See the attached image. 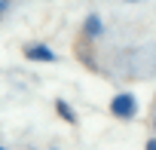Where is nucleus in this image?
<instances>
[{
	"label": "nucleus",
	"mask_w": 156,
	"mask_h": 150,
	"mask_svg": "<svg viewBox=\"0 0 156 150\" xmlns=\"http://www.w3.org/2000/svg\"><path fill=\"white\" fill-rule=\"evenodd\" d=\"M110 113L119 116V120H132V116L138 113V101H135V95H132V92H119V95H113V101H110Z\"/></svg>",
	"instance_id": "obj_1"
},
{
	"label": "nucleus",
	"mask_w": 156,
	"mask_h": 150,
	"mask_svg": "<svg viewBox=\"0 0 156 150\" xmlns=\"http://www.w3.org/2000/svg\"><path fill=\"white\" fill-rule=\"evenodd\" d=\"M25 58H28V61H55L58 55H55L46 43H28V46H25Z\"/></svg>",
	"instance_id": "obj_2"
},
{
	"label": "nucleus",
	"mask_w": 156,
	"mask_h": 150,
	"mask_svg": "<svg viewBox=\"0 0 156 150\" xmlns=\"http://www.w3.org/2000/svg\"><path fill=\"white\" fill-rule=\"evenodd\" d=\"M55 113H58V116H61L67 126H76V120H80V116H76V110H73L67 101H61V98L55 101Z\"/></svg>",
	"instance_id": "obj_3"
},
{
	"label": "nucleus",
	"mask_w": 156,
	"mask_h": 150,
	"mask_svg": "<svg viewBox=\"0 0 156 150\" xmlns=\"http://www.w3.org/2000/svg\"><path fill=\"white\" fill-rule=\"evenodd\" d=\"M83 37H86V40L101 37V19H98V16H89V19H86V25H83Z\"/></svg>",
	"instance_id": "obj_4"
},
{
	"label": "nucleus",
	"mask_w": 156,
	"mask_h": 150,
	"mask_svg": "<svg viewBox=\"0 0 156 150\" xmlns=\"http://www.w3.org/2000/svg\"><path fill=\"white\" fill-rule=\"evenodd\" d=\"M3 9H6V0H0V12H3Z\"/></svg>",
	"instance_id": "obj_5"
}]
</instances>
